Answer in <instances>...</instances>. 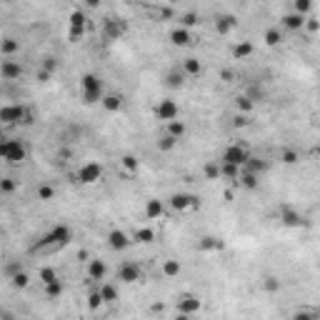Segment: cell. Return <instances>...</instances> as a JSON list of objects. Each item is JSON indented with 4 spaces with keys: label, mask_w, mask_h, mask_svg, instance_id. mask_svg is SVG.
<instances>
[{
    "label": "cell",
    "mask_w": 320,
    "mask_h": 320,
    "mask_svg": "<svg viewBox=\"0 0 320 320\" xmlns=\"http://www.w3.org/2000/svg\"><path fill=\"white\" fill-rule=\"evenodd\" d=\"M70 238H73V230H70L68 225H55L48 235L40 238V243L33 245V250H43V248H63V245L70 243Z\"/></svg>",
    "instance_id": "6da1fadb"
},
{
    "label": "cell",
    "mask_w": 320,
    "mask_h": 320,
    "mask_svg": "<svg viewBox=\"0 0 320 320\" xmlns=\"http://www.w3.org/2000/svg\"><path fill=\"white\" fill-rule=\"evenodd\" d=\"M80 85H83V100H85L88 105L103 100V80H100L98 75L85 73V75L80 78Z\"/></svg>",
    "instance_id": "7a4b0ae2"
},
{
    "label": "cell",
    "mask_w": 320,
    "mask_h": 320,
    "mask_svg": "<svg viewBox=\"0 0 320 320\" xmlns=\"http://www.w3.org/2000/svg\"><path fill=\"white\" fill-rule=\"evenodd\" d=\"M0 158L8 160V163H23L28 158V148L20 140H5L0 145Z\"/></svg>",
    "instance_id": "3957f363"
},
{
    "label": "cell",
    "mask_w": 320,
    "mask_h": 320,
    "mask_svg": "<svg viewBox=\"0 0 320 320\" xmlns=\"http://www.w3.org/2000/svg\"><path fill=\"white\" fill-rule=\"evenodd\" d=\"M248 158H250V153H248V148L245 145H240V143H233V145H228L225 148V153H223V163H233V165H245L248 163Z\"/></svg>",
    "instance_id": "277c9868"
},
{
    "label": "cell",
    "mask_w": 320,
    "mask_h": 320,
    "mask_svg": "<svg viewBox=\"0 0 320 320\" xmlns=\"http://www.w3.org/2000/svg\"><path fill=\"white\" fill-rule=\"evenodd\" d=\"M78 183L80 185H95L100 178H103V165L100 163H85L80 170H78Z\"/></svg>",
    "instance_id": "5b68a950"
},
{
    "label": "cell",
    "mask_w": 320,
    "mask_h": 320,
    "mask_svg": "<svg viewBox=\"0 0 320 320\" xmlns=\"http://www.w3.org/2000/svg\"><path fill=\"white\" fill-rule=\"evenodd\" d=\"M280 223H283L285 228H308V225H310V223H308V218H305L300 210L288 208V205H283V208H280Z\"/></svg>",
    "instance_id": "8992f818"
},
{
    "label": "cell",
    "mask_w": 320,
    "mask_h": 320,
    "mask_svg": "<svg viewBox=\"0 0 320 320\" xmlns=\"http://www.w3.org/2000/svg\"><path fill=\"white\" fill-rule=\"evenodd\" d=\"M28 108L25 105H5V108H0V120H3L5 125H13V123H25L28 118Z\"/></svg>",
    "instance_id": "52a82bcc"
},
{
    "label": "cell",
    "mask_w": 320,
    "mask_h": 320,
    "mask_svg": "<svg viewBox=\"0 0 320 320\" xmlns=\"http://www.w3.org/2000/svg\"><path fill=\"white\" fill-rule=\"evenodd\" d=\"M178 115H180V108H178V103H175V100H170V98L160 100V103L155 105V118H158V120L170 123V120H175Z\"/></svg>",
    "instance_id": "ba28073f"
},
{
    "label": "cell",
    "mask_w": 320,
    "mask_h": 320,
    "mask_svg": "<svg viewBox=\"0 0 320 320\" xmlns=\"http://www.w3.org/2000/svg\"><path fill=\"white\" fill-rule=\"evenodd\" d=\"M118 280L120 283H138V280H143V268L133 260H125L118 268Z\"/></svg>",
    "instance_id": "9c48e42d"
},
{
    "label": "cell",
    "mask_w": 320,
    "mask_h": 320,
    "mask_svg": "<svg viewBox=\"0 0 320 320\" xmlns=\"http://www.w3.org/2000/svg\"><path fill=\"white\" fill-rule=\"evenodd\" d=\"M125 30H128V25H125L123 20H118V18H108L105 25H103L105 40H120V38L125 35Z\"/></svg>",
    "instance_id": "30bf717a"
},
{
    "label": "cell",
    "mask_w": 320,
    "mask_h": 320,
    "mask_svg": "<svg viewBox=\"0 0 320 320\" xmlns=\"http://www.w3.org/2000/svg\"><path fill=\"white\" fill-rule=\"evenodd\" d=\"M170 205H173L178 213H185V210L198 208V205H200V200H198L195 195H188V193H175V195L170 198Z\"/></svg>",
    "instance_id": "8fae6325"
},
{
    "label": "cell",
    "mask_w": 320,
    "mask_h": 320,
    "mask_svg": "<svg viewBox=\"0 0 320 320\" xmlns=\"http://www.w3.org/2000/svg\"><path fill=\"white\" fill-rule=\"evenodd\" d=\"M83 33H85V15L80 10H75L70 15V35H68V40L70 43H78L83 38Z\"/></svg>",
    "instance_id": "7c38bea8"
},
{
    "label": "cell",
    "mask_w": 320,
    "mask_h": 320,
    "mask_svg": "<svg viewBox=\"0 0 320 320\" xmlns=\"http://www.w3.org/2000/svg\"><path fill=\"white\" fill-rule=\"evenodd\" d=\"M283 28L285 30H290V33H298V30H303L305 28V15H300V13H288V15H283Z\"/></svg>",
    "instance_id": "4fadbf2b"
},
{
    "label": "cell",
    "mask_w": 320,
    "mask_h": 320,
    "mask_svg": "<svg viewBox=\"0 0 320 320\" xmlns=\"http://www.w3.org/2000/svg\"><path fill=\"white\" fill-rule=\"evenodd\" d=\"M108 245H110L113 250H125V248L130 245V238H128V233H123V230H110V233H108Z\"/></svg>",
    "instance_id": "5bb4252c"
},
{
    "label": "cell",
    "mask_w": 320,
    "mask_h": 320,
    "mask_svg": "<svg viewBox=\"0 0 320 320\" xmlns=\"http://www.w3.org/2000/svg\"><path fill=\"white\" fill-rule=\"evenodd\" d=\"M163 213H165V205H163V200H158V198H150V200L145 203V218H148V220L163 218Z\"/></svg>",
    "instance_id": "9a60e30c"
},
{
    "label": "cell",
    "mask_w": 320,
    "mask_h": 320,
    "mask_svg": "<svg viewBox=\"0 0 320 320\" xmlns=\"http://www.w3.org/2000/svg\"><path fill=\"white\" fill-rule=\"evenodd\" d=\"M178 310H180L183 315H193V313L200 310V300L193 298V295H183V298L178 300Z\"/></svg>",
    "instance_id": "2e32d148"
},
{
    "label": "cell",
    "mask_w": 320,
    "mask_h": 320,
    "mask_svg": "<svg viewBox=\"0 0 320 320\" xmlns=\"http://www.w3.org/2000/svg\"><path fill=\"white\" fill-rule=\"evenodd\" d=\"M0 73H3L5 80H18V78L23 75V68H20V63H15V60H3V68H0Z\"/></svg>",
    "instance_id": "e0dca14e"
},
{
    "label": "cell",
    "mask_w": 320,
    "mask_h": 320,
    "mask_svg": "<svg viewBox=\"0 0 320 320\" xmlns=\"http://www.w3.org/2000/svg\"><path fill=\"white\" fill-rule=\"evenodd\" d=\"M170 43L173 45H178V48H185V45H190L193 43V38H190V30L188 28H175L173 33H170Z\"/></svg>",
    "instance_id": "ac0fdd59"
},
{
    "label": "cell",
    "mask_w": 320,
    "mask_h": 320,
    "mask_svg": "<svg viewBox=\"0 0 320 320\" xmlns=\"http://www.w3.org/2000/svg\"><path fill=\"white\" fill-rule=\"evenodd\" d=\"M235 23H238L235 15H218V18H215V30H218L220 35H228V33L235 28Z\"/></svg>",
    "instance_id": "d6986e66"
},
{
    "label": "cell",
    "mask_w": 320,
    "mask_h": 320,
    "mask_svg": "<svg viewBox=\"0 0 320 320\" xmlns=\"http://www.w3.org/2000/svg\"><path fill=\"white\" fill-rule=\"evenodd\" d=\"M105 273H108V268H105V263H103V260H98V258H95V260H90V263H88V278H90V280H103V278H105Z\"/></svg>",
    "instance_id": "ffe728a7"
},
{
    "label": "cell",
    "mask_w": 320,
    "mask_h": 320,
    "mask_svg": "<svg viewBox=\"0 0 320 320\" xmlns=\"http://www.w3.org/2000/svg\"><path fill=\"white\" fill-rule=\"evenodd\" d=\"M245 170H250V173H255V175H263L265 170H268V160H263V158H248V163L243 165Z\"/></svg>",
    "instance_id": "44dd1931"
},
{
    "label": "cell",
    "mask_w": 320,
    "mask_h": 320,
    "mask_svg": "<svg viewBox=\"0 0 320 320\" xmlns=\"http://www.w3.org/2000/svg\"><path fill=\"white\" fill-rule=\"evenodd\" d=\"M165 83H168V88H183V83H185V70L173 68V70L165 75Z\"/></svg>",
    "instance_id": "7402d4cb"
},
{
    "label": "cell",
    "mask_w": 320,
    "mask_h": 320,
    "mask_svg": "<svg viewBox=\"0 0 320 320\" xmlns=\"http://www.w3.org/2000/svg\"><path fill=\"white\" fill-rule=\"evenodd\" d=\"M240 185H243L245 190H258L260 175H255V173H250V170H243V173H240Z\"/></svg>",
    "instance_id": "603a6c76"
},
{
    "label": "cell",
    "mask_w": 320,
    "mask_h": 320,
    "mask_svg": "<svg viewBox=\"0 0 320 320\" xmlns=\"http://www.w3.org/2000/svg\"><path fill=\"white\" fill-rule=\"evenodd\" d=\"M100 105H103L108 113H118V110L123 108V98H120V95H103Z\"/></svg>",
    "instance_id": "cb8c5ba5"
},
{
    "label": "cell",
    "mask_w": 320,
    "mask_h": 320,
    "mask_svg": "<svg viewBox=\"0 0 320 320\" xmlns=\"http://www.w3.org/2000/svg\"><path fill=\"white\" fill-rule=\"evenodd\" d=\"M183 70H185V75H200L203 73V63L198 58H185L183 60Z\"/></svg>",
    "instance_id": "d4e9b609"
},
{
    "label": "cell",
    "mask_w": 320,
    "mask_h": 320,
    "mask_svg": "<svg viewBox=\"0 0 320 320\" xmlns=\"http://www.w3.org/2000/svg\"><path fill=\"white\" fill-rule=\"evenodd\" d=\"M253 50H255V48H253V43L243 40V43H238V45L233 48V55L243 60V58H250V55H253Z\"/></svg>",
    "instance_id": "484cf974"
},
{
    "label": "cell",
    "mask_w": 320,
    "mask_h": 320,
    "mask_svg": "<svg viewBox=\"0 0 320 320\" xmlns=\"http://www.w3.org/2000/svg\"><path fill=\"white\" fill-rule=\"evenodd\" d=\"M180 270H183L180 260H165L163 263V275L165 278H175V275H180Z\"/></svg>",
    "instance_id": "4316f807"
},
{
    "label": "cell",
    "mask_w": 320,
    "mask_h": 320,
    "mask_svg": "<svg viewBox=\"0 0 320 320\" xmlns=\"http://www.w3.org/2000/svg\"><path fill=\"white\" fill-rule=\"evenodd\" d=\"M100 295H103V300L105 303H113V300H118V288L115 285H110V283H100Z\"/></svg>",
    "instance_id": "83f0119b"
},
{
    "label": "cell",
    "mask_w": 320,
    "mask_h": 320,
    "mask_svg": "<svg viewBox=\"0 0 320 320\" xmlns=\"http://www.w3.org/2000/svg\"><path fill=\"white\" fill-rule=\"evenodd\" d=\"M120 165L133 175V173H138V168H140V160H138L135 155H123V158H120Z\"/></svg>",
    "instance_id": "f1b7e54d"
},
{
    "label": "cell",
    "mask_w": 320,
    "mask_h": 320,
    "mask_svg": "<svg viewBox=\"0 0 320 320\" xmlns=\"http://www.w3.org/2000/svg\"><path fill=\"white\" fill-rule=\"evenodd\" d=\"M63 290H65V285H63V280H60V278L45 285V295H48V298H60V295H63Z\"/></svg>",
    "instance_id": "f546056e"
},
{
    "label": "cell",
    "mask_w": 320,
    "mask_h": 320,
    "mask_svg": "<svg viewBox=\"0 0 320 320\" xmlns=\"http://www.w3.org/2000/svg\"><path fill=\"white\" fill-rule=\"evenodd\" d=\"M220 175H223V178H240V165L223 163V160H220Z\"/></svg>",
    "instance_id": "4dcf8cb0"
},
{
    "label": "cell",
    "mask_w": 320,
    "mask_h": 320,
    "mask_svg": "<svg viewBox=\"0 0 320 320\" xmlns=\"http://www.w3.org/2000/svg\"><path fill=\"white\" fill-rule=\"evenodd\" d=\"M283 43V33L278 30V28H270L268 33H265V45L268 48H275V45H280Z\"/></svg>",
    "instance_id": "1f68e13d"
},
{
    "label": "cell",
    "mask_w": 320,
    "mask_h": 320,
    "mask_svg": "<svg viewBox=\"0 0 320 320\" xmlns=\"http://www.w3.org/2000/svg\"><path fill=\"white\" fill-rule=\"evenodd\" d=\"M185 130H188V128H185V123H183V120H178V118L168 123V133H170V135H175L178 140L185 135Z\"/></svg>",
    "instance_id": "d6a6232c"
},
{
    "label": "cell",
    "mask_w": 320,
    "mask_h": 320,
    "mask_svg": "<svg viewBox=\"0 0 320 320\" xmlns=\"http://www.w3.org/2000/svg\"><path fill=\"white\" fill-rule=\"evenodd\" d=\"M133 240H135V243H153V240H155V233H153L150 228H138L135 235H133Z\"/></svg>",
    "instance_id": "836d02e7"
},
{
    "label": "cell",
    "mask_w": 320,
    "mask_h": 320,
    "mask_svg": "<svg viewBox=\"0 0 320 320\" xmlns=\"http://www.w3.org/2000/svg\"><path fill=\"white\" fill-rule=\"evenodd\" d=\"M175 143H178V138H175V135H170V133H165V135H160V138H158V148H160V150H173V148H175Z\"/></svg>",
    "instance_id": "e575fe53"
},
{
    "label": "cell",
    "mask_w": 320,
    "mask_h": 320,
    "mask_svg": "<svg viewBox=\"0 0 320 320\" xmlns=\"http://www.w3.org/2000/svg\"><path fill=\"white\" fill-rule=\"evenodd\" d=\"M0 50H3L5 58H8V55H15V53L20 50V43L13 40V38H5V40H3V48H0Z\"/></svg>",
    "instance_id": "d590c367"
},
{
    "label": "cell",
    "mask_w": 320,
    "mask_h": 320,
    "mask_svg": "<svg viewBox=\"0 0 320 320\" xmlns=\"http://www.w3.org/2000/svg\"><path fill=\"white\" fill-rule=\"evenodd\" d=\"M253 105H255V103H253V100H250V98H248L245 93L235 98V108H238L240 113H250V110H253Z\"/></svg>",
    "instance_id": "8d00e7d4"
},
{
    "label": "cell",
    "mask_w": 320,
    "mask_h": 320,
    "mask_svg": "<svg viewBox=\"0 0 320 320\" xmlns=\"http://www.w3.org/2000/svg\"><path fill=\"white\" fill-rule=\"evenodd\" d=\"M280 163H285V165H295V163H298V153H295V150H290V148L280 150Z\"/></svg>",
    "instance_id": "74e56055"
},
{
    "label": "cell",
    "mask_w": 320,
    "mask_h": 320,
    "mask_svg": "<svg viewBox=\"0 0 320 320\" xmlns=\"http://www.w3.org/2000/svg\"><path fill=\"white\" fill-rule=\"evenodd\" d=\"M200 250H223V240H215V238H203V240H200Z\"/></svg>",
    "instance_id": "f35d334b"
},
{
    "label": "cell",
    "mask_w": 320,
    "mask_h": 320,
    "mask_svg": "<svg viewBox=\"0 0 320 320\" xmlns=\"http://www.w3.org/2000/svg\"><path fill=\"white\" fill-rule=\"evenodd\" d=\"M53 280H58V270H55V268H40V283L48 285V283H53Z\"/></svg>",
    "instance_id": "ab89813d"
},
{
    "label": "cell",
    "mask_w": 320,
    "mask_h": 320,
    "mask_svg": "<svg viewBox=\"0 0 320 320\" xmlns=\"http://www.w3.org/2000/svg\"><path fill=\"white\" fill-rule=\"evenodd\" d=\"M310 8H313V0H295V3H293V10L300 13V15H308Z\"/></svg>",
    "instance_id": "60d3db41"
},
{
    "label": "cell",
    "mask_w": 320,
    "mask_h": 320,
    "mask_svg": "<svg viewBox=\"0 0 320 320\" xmlns=\"http://www.w3.org/2000/svg\"><path fill=\"white\" fill-rule=\"evenodd\" d=\"M205 178H208V180L223 178V175H220V163H208V165H205Z\"/></svg>",
    "instance_id": "b9f144b4"
},
{
    "label": "cell",
    "mask_w": 320,
    "mask_h": 320,
    "mask_svg": "<svg viewBox=\"0 0 320 320\" xmlns=\"http://www.w3.org/2000/svg\"><path fill=\"white\" fill-rule=\"evenodd\" d=\"M200 20H198V15L195 13H185V15H180V25L183 28H193V25H198Z\"/></svg>",
    "instance_id": "7bdbcfd3"
},
{
    "label": "cell",
    "mask_w": 320,
    "mask_h": 320,
    "mask_svg": "<svg viewBox=\"0 0 320 320\" xmlns=\"http://www.w3.org/2000/svg\"><path fill=\"white\" fill-rule=\"evenodd\" d=\"M28 283H30L28 273H23V270H20V273H15V275H13V285H15V288H28Z\"/></svg>",
    "instance_id": "ee69618b"
},
{
    "label": "cell",
    "mask_w": 320,
    "mask_h": 320,
    "mask_svg": "<svg viewBox=\"0 0 320 320\" xmlns=\"http://www.w3.org/2000/svg\"><path fill=\"white\" fill-rule=\"evenodd\" d=\"M100 303H105V300H103V295H100V290L90 293V298H88V308H90V310H98V308H100Z\"/></svg>",
    "instance_id": "f6af8a7d"
},
{
    "label": "cell",
    "mask_w": 320,
    "mask_h": 320,
    "mask_svg": "<svg viewBox=\"0 0 320 320\" xmlns=\"http://www.w3.org/2000/svg\"><path fill=\"white\" fill-rule=\"evenodd\" d=\"M53 195H55V190H53L50 185H40V188H38V198H40V200L48 203V200H53Z\"/></svg>",
    "instance_id": "bcb514c9"
},
{
    "label": "cell",
    "mask_w": 320,
    "mask_h": 320,
    "mask_svg": "<svg viewBox=\"0 0 320 320\" xmlns=\"http://www.w3.org/2000/svg\"><path fill=\"white\" fill-rule=\"evenodd\" d=\"M263 288H265L268 293H275V290H280V280H278V278H265V280H263Z\"/></svg>",
    "instance_id": "7dc6e473"
},
{
    "label": "cell",
    "mask_w": 320,
    "mask_h": 320,
    "mask_svg": "<svg viewBox=\"0 0 320 320\" xmlns=\"http://www.w3.org/2000/svg\"><path fill=\"white\" fill-rule=\"evenodd\" d=\"M0 190H3L5 195H10L15 190V180L13 178H3V180H0Z\"/></svg>",
    "instance_id": "c3c4849f"
},
{
    "label": "cell",
    "mask_w": 320,
    "mask_h": 320,
    "mask_svg": "<svg viewBox=\"0 0 320 320\" xmlns=\"http://www.w3.org/2000/svg\"><path fill=\"white\" fill-rule=\"evenodd\" d=\"M305 30H308L310 35H315V33L320 30V20H313V18H305Z\"/></svg>",
    "instance_id": "681fc988"
},
{
    "label": "cell",
    "mask_w": 320,
    "mask_h": 320,
    "mask_svg": "<svg viewBox=\"0 0 320 320\" xmlns=\"http://www.w3.org/2000/svg\"><path fill=\"white\" fill-rule=\"evenodd\" d=\"M245 95H248V98H250V100H253V103H255V100H260V98H263V95H265V93H263V90H260V88H258V85H253V88H250V90H248V93H245Z\"/></svg>",
    "instance_id": "f907efd6"
},
{
    "label": "cell",
    "mask_w": 320,
    "mask_h": 320,
    "mask_svg": "<svg viewBox=\"0 0 320 320\" xmlns=\"http://www.w3.org/2000/svg\"><path fill=\"white\" fill-rule=\"evenodd\" d=\"M55 68H58V63H55V58H45V63H43V70H50V73H53Z\"/></svg>",
    "instance_id": "816d5d0a"
},
{
    "label": "cell",
    "mask_w": 320,
    "mask_h": 320,
    "mask_svg": "<svg viewBox=\"0 0 320 320\" xmlns=\"http://www.w3.org/2000/svg\"><path fill=\"white\" fill-rule=\"evenodd\" d=\"M38 80L40 83H48L50 80V70H38Z\"/></svg>",
    "instance_id": "f5cc1de1"
},
{
    "label": "cell",
    "mask_w": 320,
    "mask_h": 320,
    "mask_svg": "<svg viewBox=\"0 0 320 320\" xmlns=\"http://www.w3.org/2000/svg\"><path fill=\"white\" fill-rule=\"evenodd\" d=\"M5 273H8L10 278H13L15 273H20V265H18V263H13V265H8V270H5Z\"/></svg>",
    "instance_id": "db71d44e"
},
{
    "label": "cell",
    "mask_w": 320,
    "mask_h": 320,
    "mask_svg": "<svg viewBox=\"0 0 320 320\" xmlns=\"http://www.w3.org/2000/svg\"><path fill=\"white\" fill-rule=\"evenodd\" d=\"M245 123H248V120H245V118H243V115H238V118H235V120H233V125H235V128H243V125H245Z\"/></svg>",
    "instance_id": "11a10c76"
},
{
    "label": "cell",
    "mask_w": 320,
    "mask_h": 320,
    "mask_svg": "<svg viewBox=\"0 0 320 320\" xmlns=\"http://www.w3.org/2000/svg\"><path fill=\"white\" fill-rule=\"evenodd\" d=\"M85 5H88V8H98L100 0H85Z\"/></svg>",
    "instance_id": "9f6ffc18"
},
{
    "label": "cell",
    "mask_w": 320,
    "mask_h": 320,
    "mask_svg": "<svg viewBox=\"0 0 320 320\" xmlns=\"http://www.w3.org/2000/svg\"><path fill=\"white\" fill-rule=\"evenodd\" d=\"M315 153H318V155H320V145H318V148H315Z\"/></svg>",
    "instance_id": "6f0895ef"
},
{
    "label": "cell",
    "mask_w": 320,
    "mask_h": 320,
    "mask_svg": "<svg viewBox=\"0 0 320 320\" xmlns=\"http://www.w3.org/2000/svg\"><path fill=\"white\" fill-rule=\"evenodd\" d=\"M3 3H13V0H3Z\"/></svg>",
    "instance_id": "680465c9"
}]
</instances>
